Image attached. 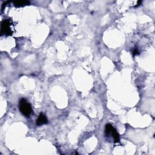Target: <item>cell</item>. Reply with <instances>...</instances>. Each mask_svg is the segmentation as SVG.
Returning a JSON list of instances; mask_svg holds the SVG:
<instances>
[{"label": "cell", "mask_w": 155, "mask_h": 155, "mask_svg": "<svg viewBox=\"0 0 155 155\" xmlns=\"http://www.w3.org/2000/svg\"><path fill=\"white\" fill-rule=\"evenodd\" d=\"M48 122V120L47 117L43 114L40 113L38 119H36V125H42L44 124H46Z\"/></svg>", "instance_id": "cell-4"}, {"label": "cell", "mask_w": 155, "mask_h": 155, "mask_svg": "<svg viewBox=\"0 0 155 155\" xmlns=\"http://www.w3.org/2000/svg\"><path fill=\"white\" fill-rule=\"evenodd\" d=\"M139 54V51H138V49L137 48H134L133 51V56H136V54Z\"/></svg>", "instance_id": "cell-6"}, {"label": "cell", "mask_w": 155, "mask_h": 155, "mask_svg": "<svg viewBox=\"0 0 155 155\" xmlns=\"http://www.w3.org/2000/svg\"><path fill=\"white\" fill-rule=\"evenodd\" d=\"M19 109L21 113L26 117H29L32 112L31 104L28 103L25 99H21L19 101Z\"/></svg>", "instance_id": "cell-1"}, {"label": "cell", "mask_w": 155, "mask_h": 155, "mask_svg": "<svg viewBox=\"0 0 155 155\" xmlns=\"http://www.w3.org/2000/svg\"><path fill=\"white\" fill-rule=\"evenodd\" d=\"M105 134L108 135L109 134H111L113 137L114 139V142H119V134L117 132L116 130L112 126V125L108 124L105 125Z\"/></svg>", "instance_id": "cell-3"}, {"label": "cell", "mask_w": 155, "mask_h": 155, "mask_svg": "<svg viewBox=\"0 0 155 155\" xmlns=\"http://www.w3.org/2000/svg\"><path fill=\"white\" fill-rule=\"evenodd\" d=\"M10 19H4L1 22V36L5 35L7 36H11L13 33L10 28Z\"/></svg>", "instance_id": "cell-2"}, {"label": "cell", "mask_w": 155, "mask_h": 155, "mask_svg": "<svg viewBox=\"0 0 155 155\" xmlns=\"http://www.w3.org/2000/svg\"><path fill=\"white\" fill-rule=\"evenodd\" d=\"M30 2L28 1H15L13 2V4L16 7H24L27 5H29Z\"/></svg>", "instance_id": "cell-5"}]
</instances>
